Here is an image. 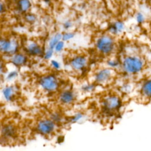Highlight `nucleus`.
I'll list each match as a JSON object with an SVG mask.
<instances>
[{
	"label": "nucleus",
	"mask_w": 151,
	"mask_h": 151,
	"mask_svg": "<svg viewBox=\"0 0 151 151\" xmlns=\"http://www.w3.org/2000/svg\"><path fill=\"white\" fill-rule=\"evenodd\" d=\"M31 2L29 0H19L18 1V8L22 12L28 11L31 7Z\"/></svg>",
	"instance_id": "nucleus-18"
},
{
	"label": "nucleus",
	"mask_w": 151,
	"mask_h": 151,
	"mask_svg": "<svg viewBox=\"0 0 151 151\" xmlns=\"http://www.w3.org/2000/svg\"><path fill=\"white\" fill-rule=\"evenodd\" d=\"M145 66L143 59L137 54H129L123 57L120 67L124 73L128 75H136L143 71Z\"/></svg>",
	"instance_id": "nucleus-1"
},
{
	"label": "nucleus",
	"mask_w": 151,
	"mask_h": 151,
	"mask_svg": "<svg viewBox=\"0 0 151 151\" xmlns=\"http://www.w3.org/2000/svg\"><path fill=\"white\" fill-rule=\"evenodd\" d=\"M18 76V71L17 70H13L8 73V74L6 75V79L8 81H11L15 79V78H17Z\"/></svg>",
	"instance_id": "nucleus-26"
},
{
	"label": "nucleus",
	"mask_w": 151,
	"mask_h": 151,
	"mask_svg": "<svg viewBox=\"0 0 151 151\" xmlns=\"http://www.w3.org/2000/svg\"><path fill=\"white\" fill-rule=\"evenodd\" d=\"M64 46H65V41L61 40L55 45V46L54 48V50L56 52H60L64 49Z\"/></svg>",
	"instance_id": "nucleus-25"
},
{
	"label": "nucleus",
	"mask_w": 151,
	"mask_h": 151,
	"mask_svg": "<svg viewBox=\"0 0 151 151\" xmlns=\"http://www.w3.org/2000/svg\"><path fill=\"white\" fill-rule=\"evenodd\" d=\"M125 29V25L121 20H115L108 26V32L110 34L117 35L122 34Z\"/></svg>",
	"instance_id": "nucleus-12"
},
{
	"label": "nucleus",
	"mask_w": 151,
	"mask_h": 151,
	"mask_svg": "<svg viewBox=\"0 0 151 151\" xmlns=\"http://www.w3.org/2000/svg\"><path fill=\"white\" fill-rule=\"evenodd\" d=\"M62 40V34L61 32H57L54 34L50 38L48 42V47L54 49L55 45Z\"/></svg>",
	"instance_id": "nucleus-16"
},
{
	"label": "nucleus",
	"mask_w": 151,
	"mask_h": 151,
	"mask_svg": "<svg viewBox=\"0 0 151 151\" xmlns=\"http://www.w3.org/2000/svg\"><path fill=\"white\" fill-rule=\"evenodd\" d=\"M50 64L51 67L55 70H59L61 68V64L58 62V61L56 60H51L50 61Z\"/></svg>",
	"instance_id": "nucleus-28"
},
{
	"label": "nucleus",
	"mask_w": 151,
	"mask_h": 151,
	"mask_svg": "<svg viewBox=\"0 0 151 151\" xmlns=\"http://www.w3.org/2000/svg\"><path fill=\"white\" fill-rule=\"evenodd\" d=\"M114 76V70L110 67L99 69L94 76V83L97 84L106 85L111 82Z\"/></svg>",
	"instance_id": "nucleus-6"
},
{
	"label": "nucleus",
	"mask_w": 151,
	"mask_h": 151,
	"mask_svg": "<svg viewBox=\"0 0 151 151\" xmlns=\"http://www.w3.org/2000/svg\"><path fill=\"white\" fill-rule=\"evenodd\" d=\"M116 47V42L113 36L109 33L100 35L95 41V48L102 55H111Z\"/></svg>",
	"instance_id": "nucleus-2"
},
{
	"label": "nucleus",
	"mask_w": 151,
	"mask_h": 151,
	"mask_svg": "<svg viewBox=\"0 0 151 151\" xmlns=\"http://www.w3.org/2000/svg\"><path fill=\"white\" fill-rule=\"evenodd\" d=\"M4 11V6L3 4L1 2H0V14L3 12Z\"/></svg>",
	"instance_id": "nucleus-31"
},
{
	"label": "nucleus",
	"mask_w": 151,
	"mask_h": 151,
	"mask_svg": "<svg viewBox=\"0 0 151 151\" xmlns=\"http://www.w3.org/2000/svg\"><path fill=\"white\" fill-rule=\"evenodd\" d=\"M122 106V100L117 94H108L101 101V107L104 112L107 114L115 113Z\"/></svg>",
	"instance_id": "nucleus-3"
},
{
	"label": "nucleus",
	"mask_w": 151,
	"mask_h": 151,
	"mask_svg": "<svg viewBox=\"0 0 151 151\" xmlns=\"http://www.w3.org/2000/svg\"><path fill=\"white\" fill-rule=\"evenodd\" d=\"M140 93L143 97L151 99V77L144 80L140 88Z\"/></svg>",
	"instance_id": "nucleus-15"
},
{
	"label": "nucleus",
	"mask_w": 151,
	"mask_h": 151,
	"mask_svg": "<svg viewBox=\"0 0 151 151\" xmlns=\"http://www.w3.org/2000/svg\"><path fill=\"white\" fill-rule=\"evenodd\" d=\"M88 58L83 54H77L73 57L69 61V65L76 71L84 70L88 65Z\"/></svg>",
	"instance_id": "nucleus-8"
},
{
	"label": "nucleus",
	"mask_w": 151,
	"mask_h": 151,
	"mask_svg": "<svg viewBox=\"0 0 151 151\" xmlns=\"http://www.w3.org/2000/svg\"><path fill=\"white\" fill-rule=\"evenodd\" d=\"M25 19L27 22L32 24L36 20V16L32 14H27L25 16Z\"/></svg>",
	"instance_id": "nucleus-27"
},
{
	"label": "nucleus",
	"mask_w": 151,
	"mask_h": 151,
	"mask_svg": "<svg viewBox=\"0 0 151 151\" xmlns=\"http://www.w3.org/2000/svg\"><path fill=\"white\" fill-rule=\"evenodd\" d=\"M145 1H146V2H149L151 0H144Z\"/></svg>",
	"instance_id": "nucleus-33"
},
{
	"label": "nucleus",
	"mask_w": 151,
	"mask_h": 151,
	"mask_svg": "<svg viewBox=\"0 0 151 151\" xmlns=\"http://www.w3.org/2000/svg\"><path fill=\"white\" fill-rule=\"evenodd\" d=\"M75 36V34L73 32H65L62 34V40L64 41H68L72 40Z\"/></svg>",
	"instance_id": "nucleus-24"
},
{
	"label": "nucleus",
	"mask_w": 151,
	"mask_h": 151,
	"mask_svg": "<svg viewBox=\"0 0 151 151\" xmlns=\"http://www.w3.org/2000/svg\"><path fill=\"white\" fill-rule=\"evenodd\" d=\"M57 124L50 118L42 119L38 121L36 124L37 132L44 136L52 134L57 129Z\"/></svg>",
	"instance_id": "nucleus-7"
},
{
	"label": "nucleus",
	"mask_w": 151,
	"mask_h": 151,
	"mask_svg": "<svg viewBox=\"0 0 151 151\" xmlns=\"http://www.w3.org/2000/svg\"><path fill=\"white\" fill-rule=\"evenodd\" d=\"M76 99L75 93L71 90H64L62 91L58 96L59 102L64 106L72 104Z\"/></svg>",
	"instance_id": "nucleus-11"
},
{
	"label": "nucleus",
	"mask_w": 151,
	"mask_h": 151,
	"mask_svg": "<svg viewBox=\"0 0 151 151\" xmlns=\"http://www.w3.org/2000/svg\"><path fill=\"white\" fill-rule=\"evenodd\" d=\"M107 64L109 67L113 69L118 67L119 65L120 66V62H119L117 58L115 57H111L107 60Z\"/></svg>",
	"instance_id": "nucleus-19"
},
{
	"label": "nucleus",
	"mask_w": 151,
	"mask_h": 151,
	"mask_svg": "<svg viewBox=\"0 0 151 151\" xmlns=\"http://www.w3.org/2000/svg\"><path fill=\"white\" fill-rule=\"evenodd\" d=\"M40 87L46 92L54 93L58 89L60 82L54 74H50L43 76L38 81Z\"/></svg>",
	"instance_id": "nucleus-4"
},
{
	"label": "nucleus",
	"mask_w": 151,
	"mask_h": 151,
	"mask_svg": "<svg viewBox=\"0 0 151 151\" xmlns=\"http://www.w3.org/2000/svg\"><path fill=\"white\" fill-rule=\"evenodd\" d=\"M50 119H51L57 124L58 123H60L63 122L64 117L61 113L57 111H54L50 114Z\"/></svg>",
	"instance_id": "nucleus-17"
},
{
	"label": "nucleus",
	"mask_w": 151,
	"mask_h": 151,
	"mask_svg": "<svg viewBox=\"0 0 151 151\" xmlns=\"http://www.w3.org/2000/svg\"><path fill=\"white\" fill-rule=\"evenodd\" d=\"M134 18H135V20H136V22L138 24H143L145 22V20H146L145 15L143 14V12H142L140 11L137 12L136 13Z\"/></svg>",
	"instance_id": "nucleus-22"
},
{
	"label": "nucleus",
	"mask_w": 151,
	"mask_h": 151,
	"mask_svg": "<svg viewBox=\"0 0 151 151\" xmlns=\"http://www.w3.org/2000/svg\"><path fill=\"white\" fill-rule=\"evenodd\" d=\"M149 3V4H150V6H151V1H150Z\"/></svg>",
	"instance_id": "nucleus-34"
},
{
	"label": "nucleus",
	"mask_w": 151,
	"mask_h": 151,
	"mask_svg": "<svg viewBox=\"0 0 151 151\" xmlns=\"http://www.w3.org/2000/svg\"><path fill=\"white\" fill-rule=\"evenodd\" d=\"M95 85L96 83H86L82 86L81 89L84 93H90L95 89Z\"/></svg>",
	"instance_id": "nucleus-21"
},
{
	"label": "nucleus",
	"mask_w": 151,
	"mask_h": 151,
	"mask_svg": "<svg viewBox=\"0 0 151 151\" xmlns=\"http://www.w3.org/2000/svg\"><path fill=\"white\" fill-rule=\"evenodd\" d=\"M28 61V57L24 53L17 52L10 56V62L17 67L25 65Z\"/></svg>",
	"instance_id": "nucleus-13"
},
{
	"label": "nucleus",
	"mask_w": 151,
	"mask_h": 151,
	"mask_svg": "<svg viewBox=\"0 0 151 151\" xmlns=\"http://www.w3.org/2000/svg\"><path fill=\"white\" fill-rule=\"evenodd\" d=\"M83 117H84V114L83 113L77 112L70 117L69 122L70 123H75L81 120L83 118Z\"/></svg>",
	"instance_id": "nucleus-20"
},
{
	"label": "nucleus",
	"mask_w": 151,
	"mask_h": 151,
	"mask_svg": "<svg viewBox=\"0 0 151 151\" xmlns=\"http://www.w3.org/2000/svg\"><path fill=\"white\" fill-rule=\"evenodd\" d=\"M16 126L11 123H8L2 126L0 130L1 137L3 140H8L14 139L17 135Z\"/></svg>",
	"instance_id": "nucleus-9"
},
{
	"label": "nucleus",
	"mask_w": 151,
	"mask_h": 151,
	"mask_svg": "<svg viewBox=\"0 0 151 151\" xmlns=\"http://www.w3.org/2000/svg\"><path fill=\"white\" fill-rule=\"evenodd\" d=\"M2 96L6 101H12L17 94V87L14 86H7L2 91Z\"/></svg>",
	"instance_id": "nucleus-14"
},
{
	"label": "nucleus",
	"mask_w": 151,
	"mask_h": 151,
	"mask_svg": "<svg viewBox=\"0 0 151 151\" xmlns=\"http://www.w3.org/2000/svg\"><path fill=\"white\" fill-rule=\"evenodd\" d=\"M19 44L15 38H0V53L11 56L18 51Z\"/></svg>",
	"instance_id": "nucleus-5"
},
{
	"label": "nucleus",
	"mask_w": 151,
	"mask_h": 151,
	"mask_svg": "<svg viewBox=\"0 0 151 151\" xmlns=\"http://www.w3.org/2000/svg\"><path fill=\"white\" fill-rule=\"evenodd\" d=\"M73 26V23L70 21H67L63 24V27L65 29H68Z\"/></svg>",
	"instance_id": "nucleus-29"
},
{
	"label": "nucleus",
	"mask_w": 151,
	"mask_h": 151,
	"mask_svg": "<svg viewBox=\"0 0 151 151\" xmlns=\"http://www.w3.org/2000/svg\"><path fill=\"white\" fill-rule=\"evenodd\" d=\"M54 49H52L50 47H48L45 51H44V54H43V58L44 60H48L50 59H51L54 54Z\"/></svg>",
	"instance_id": "nucleus-23"
},
{
	"label": "nucleus",
	"mask_w": 151,
	"mask_h": 151,
	"mask_svg": "<svg viewBox=\"0 0 151 151\" xmlns=\"http://www.w3.org/2000/svg\"><path fill=\"white\" fill-rule=\"evenodd\" d=\"M2 123H1V121H0V130H1V127H2Z\"/></svg>",
	"instance_id": "nucleus-32"
},
{
	"label": "nucleus",
	"mask_w": 151,
	"mask_h": 151,
	"mask_svg": "<svg viewBox=\"0 0 151 151\" xmlns=\"http://www.w3.org/2000/svg\"><path fill=\"white\" fill-rule=\"evenodd\" d=\"M4 70V65L3 63L1 61H0V76L2 74Z\"/></svg>",
	"instance_id": "nucleus-30"
},
{
	"label": "nucleus",
	"mask_w": 151,
	"mask_h": 151,
	"mask_svg": "<svg viewBox=\"0 0 151 151\" xmlns=\"http://www.w3.org/2000/svg\"><path fill=\"white\" fill-rule=\"evenodd\" d=\"M44 51L42 46L35 41H30L25 47V52L32 57H42Z\"/></svg>",
	"instance_id": "nucleus-10"
}]
</instances>
